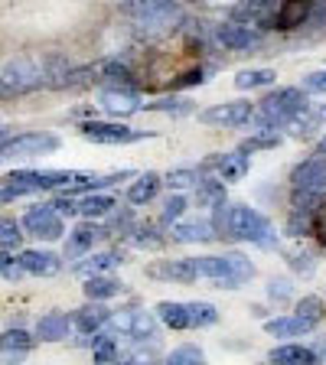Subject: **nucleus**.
Listing matches in <instances>:
<instances>
[{
	"instance_id": "obj_1",
	"label": "nucleus",
	"mask_w": 326,
	"mask_h": 365,
	"mask_svg": "<svg viewBox=\"0 0 326 365\" xmlns=\"http://www.w3.org/2000/svg\"><path fill=\"white\" fill-rule=\"evenodd\" d=\"M213 228L215 238H228V242H248L258 245L261 251L277 248V228L265 212H258L248 202H225L222 209L213 212Z\"/></svg>"
},
{
	"instance_id": "obj_2",
	"label": "nucleus",
	"mask_w": 326,
	"mask_h": 365,
	"mask_svg": "<svg viewBox=\"0 0 326 365\" xmlns=\"http://www.w3.org/2000/svg\"><path fill=\"white\" fill-rule=\"evenodd\" d=\"M310 108L304 88H294V85H284V88H274L265 95V101H258L255 108V118L251 124L258 130H284L297 114H304Z\"/></svg>"
},
{
	"instance_id": "obj_3",
	"label": "nucleus",
	"mask_w": 326,
	"mask_h": 365,
	"mask_svg": "<svg viewBox=\"0 0 326 365\" xmlns=\"http://www.w3.org/2000/svg\"><path fill=\"white\" fill-rule=\"evenodd\" d=\"M199 277L209 281L215 290H238L255 277V264L245 258L242 251L228 255H199Z\"/></svg>"
},
{
	"instance_id": "obj_4",
	"label": "nucleus",
	"mask_w": 326,
	"mask_h": 365,
	"mask_svg": "<svg viewBox=\"0 0 326 365\" xmlns=\"http://www.w3.org/2000/svg\"><path fill=\"white\" fill-rule=\"evenodd\" d=\"M46 85L43 59L39 56H14L0 68V91L4 95H26Z\"/></svg>"
},
{
	"instance_id": "obj_5",
	"label": "nucleus",
	"mask_w": 326,
	"mask_h": 365,
	"mask_svg": "<svg viewBox=\"0 0 326 365\" xmlns=\"http://www.w3.org/2000/svg\"><path fill=\"white\" fill-rule=\"evenodd\" d=\"M20 225L30 232V235L43 238V242H59V238H66V222H62V215L56 212L53 202H36L26 209V215L20 219Z\"/></svg>"
},
{
	"instance_id": "obj_6",
	"label": "nucleus",
	"mask_w": 326,
	"mask_h": 365,
	"mask_svg": "<svg viewBox=\"0 0 326 365\" xmlns=\"http://www.w3.org/2000/svg\"><path fill=\"white\" fill-rule=\"evenodd\" d=\"M157 313H147V310H118L111 313V323L108 327L114 329L118 336H128L134 342H153L157 339Z\"/></svg>"
},
{
	"instance_id": "obj_7",
	"label": "nucleus",
	"mask_w": 326,
	"mask_h": 365,
	"mask_svg": "<svg viewBox=\"0 0 326 365\" xmlns=\"http://www.w3.org/2000/svg\"><path fill=\"white\" fill-rule=\"evenodd\" d=\"M78 134L91 144H134L141 137H151L147 130H134L121 121H95V118L78 124Z\"/></svg>"
},
{
	"instance_id": "obj_8",
	"label": "nucleus",
	"mask_w": 326,
	"mask_h": 365,
	"mask_svg": "<svg viewBox=\"0 0 326 365\" xmlns=\"http://www.w3.org/2000/svg\"><path fill=\"white\" fill-rule=\"evenodd\" d=\"M205 176H215L222 182H238L248 176L251 170V157L242 150H232V153H209V157L199 163Z\"/></svg>"
},
{
	"instance_id": "obj_9",
	"label": "nucleus",
	"mask_w": 326,
	"mask_h": 365,
	"mask_svg": "<svg viewBox=\"0 0 326 365\" xmlns=\"http://www.w3.org/2000/svg\"><path fill=\"white\" fill-rule=\"evenodd\" d=\"M53 150H59V137L56 134H16L0 147V160H30Z\"/></svg>"
},
{
	"instance_id": "obj_10",
	"label": "nucleus",
	"mask_w": 326,
	"mask_h": 365,
	"mask_svg": "<svg viewBox=\"0 0 326 365\" xmlns=\"http://www.w3.org/2000/svg\"><path fill=\"white\" fill-rule=\"evenodd\" d=\"M255 118V105L248 98H235V101H222V105L205 108L199 114L203 124H215V128H245Z\"/></svg>"
},
{
	"instance_id": "obj_11",
	"label": "nucleus",
	"mask_w": 326,
	"mask_h": 365,
	"mask_svg": "<svg viewBox=\"0 0 326 365\" xmlns=\"http://www.w3.org/2000/svg\"><path fill=\"white\" fill-rule=\"evenodd\" d=\"M281 7V0H238L232 4L228 10V20L232 23H242V26H258V30H271L274 23V14Z\"/></svg>"
},
{
	"instance_id": "obj_12",
	"label": "nucleus",
	"mask_w": 326,
	"mask_h": 365,
	"mask_svg": "<svg viewBox=\"0 0 326 365\" xmlns=\"http://www.w3.org/2000/svg\"><path fill=\"white\" fill-rule=\"evenodd\" d=\"M147 277L153 281H173V284H196L199 277V261L196 258H167L147 264Z\"/></svg>"
},
{
	"instance_id": "obj_13",
	"label": "nucleus",
	"mask_w": 326,
	"mask_h": 365,
	"mask_svg": "<svg viewBox=\"0 0 326 365\" xmlns=\"http://www.w3.org/2000/svg\"><path fill=\"white\" fill-rule=\"evenodd\" d=\"M183 20H186V14H183V7L173 0V4H167V7L157 10V14L147 16V20H137V36L141 39H163V36H170L176 26H183Z\"/></svg>"
},
{
	"instance_id": "obj_14",
	"label": "nucleus",
	"mask_w": 326,
	"mask_h": 365,
	"mask_svg": "<svg viewBox=\"0 0 326 365\" xmlns=\"http://www.w3.org/2000/svg\"><path fill=\"white\" fill-rule=\"evenodd\" d=\"M290 190L326 196V160H320V157L300 160V163L290 170Z\"/></svg>"
},
{
	"instance_id": "obj_15",
	"label": "nucleus",
	"mask_w": 326,
	"mask_h": 365,
	"mask_svg": "<svg viewBox=\"0 0 326 365\" xmlns=\"http://www.w3.org/2000/svg\"><path fill=\"white\" fill-rule=\"evenodd\" d=\"M215 43L228 53H245V49H255L261 43V33L251 30V26H242V23H232V20H222L219 26L213 30Z\"/></svg>"
},
{
	"instance_id": "obj_16",
	"label": "nucleus",
	"mask_w": 326,
	"mask_h": 365,
	"mask_svg": "<svg viewBox=\"0 0 326 365\" xmlns=\"http://www.w3.org/2000/svg\"><path fill=\"white\" fill-rule=\"evenodd\" d=\"M313 10H317V0H281V7L274 14L271 30H277V33L300 30V26L313 16Z\"/></svg>"
},
{
	"instance_id": "obj_17",
	"label": "nucleus",
	"mask_w": 326,
	"mask_h": 365,
	"mask_svg": "<svg viewBox=\"0 0 326 365\" xmlns=\"http://www.w3.org/2000/svg\"><path fill=\"white\" fill-rule=\"evenodd\" d=\"M101 238H108V228L98 225V222H78L76 228H72V235L66 238V258H78V255H91V248L101 242Z\"/></svg>"
},
{
	"instance_id": "obj_18",
	"label": "nucleus",
	"mask_w": 326,
	"mask_h": 365,
	"mask_svg": "<svg viewBox=\"0 0 326 365\" xmlns=\"http://www.w3.org/2000/svg\"><path fill=\"white\" fill-rule=\"evenodd\" d=\"M98 108L105 114H111L114 121L118 118H131V114H137L141 108H144V101H141V95L137 91H128V88H105L98 95Z\"/></svg>"
},
{
	"instance_id": "obj_19",
	"label": "nucleus",
	"mask_w": 326,
	"mask_h": 365,
	"mask_svg": "<svg viewBox=\"0 0 326 365\" xmlns=\"http://www.w3.org/2000/svg\"><path fill=\"white\" fill-rule=\"evenodd\" d=\"M16 264L23 267V274L33 277H56L62 271V258L56 251H39V248H26L16 255Z\"/></svg>"
},
{
	"instance_id": "obj_20",
	"label": "nucleus",
	"mask_w": 326,
	"mask_h": 365,
	"mask_svg": "<svg viewBox=\"0 0 326 365\" xmlns=\"http://www.w3.org/2000/svg\"><path fill=\"white\" fill-rule=\"evenodd\" d=\"M170 238L180 245H209L215 242V228L209 219H180L173 228H170Z\"/></svg>"
},
{
	"instance_id": "obj_21",
	"label": "nucleus",
	"mask_w": 326,
	"mask_h": 365,
	"mask_svg": "<svg viewBox=\"0 0 326 365\" xmlns=\"http://www.w3.org/2000/svg\"><path fill=\"white\" fill-rule=\"evenodd\" d=\"M320 323H313V319H304L297 317V313H290V317H274V319H265V333L274 336V339H297V336H307L313 333Z\"/></svg>"
},
{
	"instance_id": "obj_22",
	"label": "nucleus",
	"mask_w": 326,
	"mask_h": 365,
	"mask_svg": "<svg viewBox=\"0 0 326 365\" xmlns=\"http://www.w3.org/2000/svg\"><path fill=\"white\" fill-rule=\"evenodd\" d=\"M265 365H320L317 352L310 346H300V342H281L268 352Z\"/></svg>"
},
{
	"instance_id": "obj_23",
	"label": "nucleus",
	"mask_w": 326,
	"mask_h": 365,
	"mask_svg": "<svg viewBox=\"0 0 326 365\" xmlns=\"http://www.w3.org/2000/svg\"><path fill=\"white\" fill-rule=\"evenodd\" d=\"M108 323H111V310H105L101 304H91V300L82 307V310L72 313V327H76L82 336H98Z\"/></svg>"
},
{
	"instance_id": "obj_24",
	"label": "nucleus",
	"mask_w": 326,
	"mask_h": 365,
	"mask_svg": "<svg viewBox=\"0 0 326 365\" xmlns=\"http://www.w3.org/2000/svg\"><path fill=\"white\" fill-rule=\"evenodd\" d=\"M72 333V317H66L62 310L43 313L36 323V339L39 342H66Z\"/></svg>"
},
{
	"instance_id": "obj_25",
	"label": "nucleus",
	"mask_w": 326,
	"mask_h": 365,
	"mask_svg": "<svg viewBox=\"0 0 326 365\" xmlns=\"http://www.w3.org/2000/svg\"><path fill=\"white\" fill-rule=\"evenodd\" d=\"M160 186H163V176L153 173V170H144V173H137L134 182L128 186V202L131 205H147L157 199Z\"/></svg>"
},
{
	"instance_id": "obj_26",
	"label": "nucleus",
	"mask_w": 326,
	"mask_h": 365,
	"mask_svg": "<svg viewBox=\"0 0 326 365\" xmlns=\"http://www.w3.org/2000/svg\"><path fill=\"white\" fill-rule=\"evenodd\" d=\"M121 264V255L118 251H95V255H85L82 261H76V267L72 271L78 274V277H98V274L111 271V267Z\"/></svg>"
},
{
	"instance_id": "obj_27",
	"label": "nucleus",
	"mask_w": 326,
	"mask_h": 365,
	"mask_svg": "<svg viewBox=\"0 0 326 365\" xmlns=\"http://www.w3.org/2000/svg\"><path fill=\"white\" fill-rule=\"evenodd\" d=\"M193 199H196L199 209L215 212V209H222V205H225V182L215 180V176H205L196 190H193Z\"/></svg>"
},
{
	"instance_id": "obj_28",
	"label": "nucleus",
	"mask_w": 326,
	"mask_h": 365,
	"mask_svg": "<svg viewBox=\"0 0 326 365\" xmlns=\"http://www.w3.org/2000/svg\"><path fill=\"white\" fill-rule=\"evenodd\" d=\"M153 313H157L160 323L167 329H173V333L190 329V310H186V304H180V300H160V304L153 307Z\"/></svg>"
},
{
	"instance_id": "obj_29",
	"label": "nucleus",
	"mask_w": 326,
	"mask_h": 365,
	"mask_svg": "<svg viewBox=\"0 0 326 365\" xmlns=\"http://www.w3.org/2000/svg\"><path fill=\"white\" fill-rule=\"evenodd\" d=\"M114 209H118V199L111 196V192H88L85 199H78V215L82 219H105V215H111Z\"/></svg>"
},
{
	"instance_id": "obj_30",
	"label": "nucleus",
	"mask_w": 326,
	"mask_h": 365,
	"mask_svg": "<svg viewBox=\"0 0 326 365\" xmlns=\"http://www.w3.org/2000/svg\"><path fill=\"white\" fill-rule=\"evenodd\" d=\"M85 300L91 304H101V300H111L124 290V284L118 277H108V274H98V277H85Z\"/></svg>"
},
{
	"instance_id": "obj_31",
	"label": "nucleus",
	"mask_w": 326,
	"mask_h": 365,
	"mask_svg": "<svg viewBox=\"0 0 326 365\" xmlns=\"http://www.w3.org/2000/svg\"><path fill=\"white\" fill-rule=\"evenodd\" d=\"M203 180H205L203 167H173L167 176H163V186L173 192H186V190H196Z\"/></svg>"
},
{
	"instance_id": "obj_32",
	"label": "nucleus",
	"mask_w": 326,
	"mask_h": 365,
	"mask_svg": "<svg viewBox=\"0 0 326 365\" xmlns=\"http://www.w3.org/2000/svg\"><path fill=\"white\" fill-rule=\"evenodd\" d=\"M144 111H160V114H173V118H183V114H193L196 105L190 98H180V95H163V98H153L144 105Z\"/></svg>"
},
{
	"instance_id": "obj_33",
	"label": "nucleus",
	"mask_w": 326,
	"mask_h": 365,
	"mask_svg": "<svg viewBox=\"0 0 326 365\" xmlns=\"http://www.w3.org/2000/svg\"><path fill=\"white\" fill-rule=\"evenodd\" d=\"M274 78H277L274 68H242V72H235V88L238 91L268 88V85H274Z\"/></svg>"
},
{
	"instance_id": "obj_34",
	"label": "nucleus",
	"mask_w": 326,
	"mask_h": 365,
	"mask_svg": "<svg viewBox=\"0 0 326 365\" xmlns=\"http://www.w3.org/2000/svg\"><path fill=\"white\" fill-rule=\"evenodd\" d=\"M320 124H323V114H320V108L310 105L304 114H297V118H294V121H290L284 130H287V137H297V140H304V137H310L313 130L320 128Z\"/></svg>"
},
{
	"instance_id": "obj_35",
	"label": "nucleus",
	"mask_w": 326,
	"mask_h": 365,
	"mask_svg": "<svg viewBox=\"0 0 326 365\" xmlns=\"http://www.w3.org/2000/svg\"><path fill=\"white\" fill-rule=\"evenodd\" d=\"M186 310H190V329H209L219 323V310L209 300H190Z\"/></svg>"
},
{
	"instance_id": "obj_36",
	"label": "nucleus",
	"mask_w": 326,
	"mask_h": 365,
	"mask_svg": "<svg viewBox=\"0 0 326 365\" xmlns=\"http://www.w3.org/2000/svg\"><path fill=\"white\" fill-rule=\"evenodd\" d=\"M170 235H163V225H151V222H144V225H137L134 232H131V242L137 245V248H147V251H157L167 245Z\"/></svg>"
},
{
	"instance_id": "obj_37",
	"label": "nucleus",
	"mask_w": 326,
	"mask_h": 365,
	"mask_svg": "<svg viewBox=\"0 0 326 365\" xmlns=\"http://www.w3.org/2000/svg\"><path fill=\"white\" fill-rule=\"evenodd\" d=\"M163 365H209V362H205L203 346H196V342H183V346H176V349L163 359Z\"/></svg>"
},
{
	"instance_id": "obj_38",
	"label": "nucleus",
	"mask_w": 326,
	"mask_h": 365,
	"mask_svg": "<svg viewBox=\"0 0 326 365\" xmlns=\"http://www.w3.org/2000/svg\"><path fill=\"white\" fill-rule=\"evenodd\" d=\"M281 140L284 137L277 134V130H255V134L245 137L242 144H238V150L251 157L255 150H274V147H281Z\"/></svg>"
},
{
	"instance_id": "obj_39",
	"label": "nucleus",
	"mask_w": 326,
	"mask_h": 365,
	"mask_svg": "<svg viewBox=\"0 0 326 365\" xmlns=\"http://www.w3.org/2000/svg\"><path fill=\"white\" fill-rule=\"evenodd\" d=\"M167 4H173V0H124L121 4V14L124 16H134L137 20H147V16H153L157 10H163Z\"/></svg>"
},
{
	"instance_id": "obj_40",
	"label": "nucleus",
	"mask_w": 326,
	"mask_h": 365,
	"mask_svg": "<svg viewBox=\"0 0 326 365\" xmlns=\"http://www.w3.org/2000/svg\"><path fill=\"white\" fill-rule=\"evenodd\" d=\"M91 362L95 365H118V339H114V336H95Z\"/></svg>"
},
{
	"instance_id": "obj_41",
	"label": "nucleus",
	"mask_w": 326,
	"mask_h": 365,
	"mask_svg": "<svg viewBox=\"0 0 326 365\" xmlns=\"http://www.w3.org/2000/svg\"><path fill=\"white\" fill-rule=\"evenodd\" d=\"M36 346L26 329H7V333H0V352H30Z\"/></svg>"
},
{
	"instance_id": "obj_42",
	"label": "nucleus",
	"mask_w": 326,
	"mask_h": 365,
	"mask_svg": "<svg viewBox=\"0 0 326 365\" xmlns=\"http://www.w3.org/2000/svg\"><path fill=\"white\" fill-rule=\"evenodd\" d=\"M186 205H190V199L183 196V192H173V196H170L167 202H163V209H160V225H163V228H173L176 222L183 219Z\"/></svg>"
},
{
	"instance_id": "obj_43",
	"label": "nucleus",
	"mask_w": 326,
	"mask_h": 365,
	"mask_svg": "<svg viewBox=\"0 0 326 365\" xmlns=\"http://www.w3.org/2000/svg\"><path fill=\"white\" fill-rule=\"evenodd\" d=\"M294 313H297V317H304V319L320 323V319L326 317V300H323V297H317V294H307V297H300V300H297Z\"/></svg>"
},
{
	"instance_id": "obj_44",
	"label": "nucleus",
	"mask_w": 326,
	"mask_h": 365,
	"mask_svg": "<svg viewBox=\"0 0 326 365\" xmlns=\"http://www.w3.org/2000/svg\"><path fill=\"white\" fill-rule=\"evenodd\" d=\"M20 242H23V225L16 219H10V215H4L0 219V251L20 248Z\"/></svg>"
},
{
	"instance_id": "obj_45",
	"label": "nucleus",
	"mask_w": 326,
	"mask_h": 365,
	"mask_svg": "<svg viewBox=\"0 0 326 365\" xmlns=\"http://www.w3.org/2000/svg\"><path fill=\"white\" fill-rule=\"evenodd\" d=\"M268 300H271L274 307H284L294 300V281L290 277H271L268 281Z\"/></svg>"
},
{
	"instance_id": "obj_46",
	"label": "nucleus",
	"mask_w": 326,
	"mask_h": 365,
	"mask_svg": "<svg viewBox=\"0 0 326 365\" xmlns=\"http://www.w3.org/2000/svg\"><path fill=\"white\" fill-rule=\"evenodd\" d=\"M287 267L294 274H300V277H313V271H317V261H313L310 255H304V251H290V255H287Z\"/></svg>"
},
{
	"instance_id": "obj_47",
	"label": "nucleus",
	"mask_w": 326,
	"mask_h": 365,
	"mask_svg": "<svg viewBox=\"0 0 326 365\" xmlns=\"http://www.w3.org/2000/svg\"><path fill=\"white\" fill-rule=\"evenodd\" d=\"M205 72L203 66H196V68H186L183 76H176L173 82H170V91H176V88H193V85H205Z\"/></svg>"
},
{
	"instance_id": "obj_48",
	"label": "nucleus",
	"mask_w": 326,
	"mask_h": 365,
	"mask_svg": "<svg viewBox=\"0 0 326 365\" xmlns=\"http://www.w3.org/2000/svg\"><path fill=\"white\" fill-rule=\"evenodd\" d=\"M0 277H7V281H20L23 277V267L16 264V258L10 251H0Z\"/></svg>"
},
{
	"instance_id": "obj_49",
	"label": "nucleus",
	"mask_w": 326,
	"mask_h": 365,
	"mask_svg": "<svg viewBox=\"0 0 326 365\" xmlns=\"http://www.w3.org/2000/svg\"><path fill=\"white\" fill-rule=\"evenodd\" d=\"M304 91L307 95H326V68H317V72L304 76Z\"/></svg>"
},
{
	"instance_id": "obj_50",
	"label": "nucleus",
	"mask_w": 326,
	"mask_h": 365,
	"mask_svg": "<svg viewBox=\"0 0 326 365\" xmlns=\"http://www.w3.org/2000/svg\"><path fill=\"white\" fill-rule=\"evenodd\" d=\"M118 365H160V362H157V356H153V349H147V352L144 349H134L131 356H124Z\"/></svg>"
},
{
	"instance_id": "obj_51",
	"label": "nucleus",
	"mask_w": 326,
	"mask_h": 365,
	"mask_svg": "<svg viewBox=\"0 0 326 365\" xmlns=\"http://www.w3.org/2000/svg\"><path fill=\"white\" fill-rule=\"evenodd\" d=\"M310 235L320 242V248H326V209H320V212L313 215V228H310Z\"/></svg>"
},
{
	"instance_id": "obj_52",
	"label": "nucleus",
	"mask_w": 326,
	"mask_h": 365,
	"mask_svg": "<svg viewBox=\"0 0 326 365\" xmlns=\"http://www.w3.org/2000/svg\"><path fill=\"white\" fill-rule=\"evenodd\" d=\"M313 352H317V359H320V365H326V339H320L317 346H310Z\"/></svg>"
},
{
	"instance_id": "obj_53",
	"label": "nucleus",
	"mask_w": 326,
	"mask_h": 365,
	"mask_svg": "<svg viewBox=\"0 0 326 365\" xmlns=\"http://www.w3.org/2000/svg\"><path fill=\"white\" fill-rule=\"evenodd\" d=\"M313 157L326 160V137H320V140H317V147H313Z\"/></svg>"
},
{
	"instance_id": "obj_54",
	"label": "nucleus",
	"mask_w": 326,
	"mask_h": 365,
	"mask_svg": "<svg viewBox=\"0 0 326 365\" xmlns=\"http://www.w3.org/2000/svg\"><path fill=\"white\" fill-rule=\"evenodd\" d=\"M320 114H323V124H326V108H320Z\"/></svg>"
},
{
	"instance_id": "obj_55",
	"label": "nucleus",
	"mask_w": 326,
	"mask_h": 365,
	"mask_svg": "<svg viewBox=\"0 0 326 365\" xmlns=\"http://www.w3.org/2000/svg\"><path fill=\"white\" fill-rule=\"evenodd\" d=\"M317 4H326V0H317Z\"/></svg>"
}]
</instances>
